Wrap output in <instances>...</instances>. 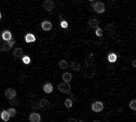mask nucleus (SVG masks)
<instances>
[{
	"instance_id": "f257e3e1",
	"label": "nucleus",
	"mask_w": 136,
	"mask_h": 122,
	"mask_svg": "<svg viewBox=\"0 0 136 122\" xmlns=\"http://www.w3.org/2000/svg\"><path fill=\"white\" fill-rule=\"evenodd\" d=\"M93 10L98 14H102L105 12L106 8H105V5L103 3H102L101 1H97L93 5Z\"/></svg>"
},
{
	"instance_id": "f03ea898",
	"label": "nucleus",
	"mask_w": 136,
	"mask_h": 122,
	"mask_svg": "<svg viewBox=\"0 0 136 122\" xmlns=\"http://www.w3.org/2000/svg\"><path fill=\"white\" fill-rule=\"evenodd\" d=\"M57 88L61 92L68 94L71 90V85L69 83H65V82L60 83L57 86Z\"/></svg>"
},
{
	"instance_id": "7ed1b4c3",
	"label": "nucleus",
	"mask_w": 136,
	"mask_h": 122,
	"mask_svg": "<svg viewBox=\"0 0 136 122\" xmlns=\"http://www.w3.org/2000/svg\"><path fill=\"white\" fill-rule=\"evenodd\" d=\"M103 109H104V105L100 101H96L91 105V109L95 113L101 112Z\"/></svg>"
},
{
	"instance_id": "20e7f679",
	"label": "nucleus",
	"mask_w": 136,
	"mask_h": 122,
	"mask_svg": "<svg viewBox=\"0 0 136 122\" xmlns=\"http://www.w3.org/2000/svg\"><path fill=\"white\" fill-rule=\"evenodd\" d=\"M4 94L6 97L7 98H8L9 100H11L12 98H14L17 95V92L12 88H8L7 90H6Z\"/></svg>"
},
{
	"instance_id": "39448f33",
	"label": "nucleus",
	"mask_w": 136,
	"mask_h": 122,
	"mask_svg": "<svg viewBox=\"0 0 136 122\" xmlns=\"http://www.w3.org/2000/svg\"><path fill=\"white\" fill-rule=\"evenodd\" d=\"M44 8L48 12H51L55 8V4L51 0H46L44 3Z\"/></svg>"
},
{
	"instance_id": "423d86ee",
	"label": "nucleus",
	"mask_w": 136,
	"mask_h": 122,
	"mask_svg": "<svg viewBox=\"0 0 136 122\" xmlns=\"http://www.w3.org/2000/svg\"><path fill=\"white\" fill-rule=\"evenodd\" d=\"M14 43H15L14 41H10V42L5 43L2 46V47H1V50L6 52H8L9 51L12 49V48L13 45L14 44Z\"/></svg>"
},
{
	"instance_id": "0eeeda50",
	"label": "nucleus",
	"mask_w": 136,
	"mask_h": 122,
	"mask_svg": "<svg viewBox=\"0 0 136 122\" xmlns=\"http://www.w3.org/2000/svg\"><path fill=\"white\" fill-rule=\"evenodd\" d=\"M29 121L30 122H40L41 116L37 113H33L29 115Z\"/></svg>"
},
{
	"instance_id": "6e6552de",
	"label": "nucleus",
	"mask_w": 136,
	"mask_h": 122,
	"mask_svg": "<svg viewBox=\"0 0 136 122\" xmlns=\"http://www.w3.org/2000/svg\"><path fill=\"white\" fill-rule=\"evenodd\" d=\"M42 28L45 31H49L52 28V24L51 23V22L48 21H44L42 23Z\"/></svg>"
},
{
	"instance_id": "1a4fd4ad",
	"label": "nucleus",
	"mask_w": 136,
	"mask_h": 122,
	"mask_svg": "<svg viewBox=\"0 0 136 122\" xmlns=\"http://www.w3.org/2000/svg\"><path fill=\"white\" fill-rule=\"evenodd\" d=\"M23 54V50L21 48H17L13 51V56L16 58H21Z\"/></svg>"
},
{
	"instance_id": "9d476101",
	"label": "nucleus",
	"mask_w": 136,
	"mask_h": 122,
	"mask_svg": "<svg viewBox=\"0 0 136 122\" xmlns=\"http://www.w3.org/2000/svg\"><path fill=\"white\" fill-rule=\"evenodd\" d=\"M2 38L5 41H7V42H10L11 41L12 39V33L10 31H5L2 33Z\"/></svg>"
},
{
	"instance_id": "9b49d317",
	"label": "nucleus",
	"mask_w": 136,
	"mask_h": 122,
	"mask_svg": "<svg viewBox=\"0 0 136 122\" xmlns=\"http://www.w3.org/2000/svg\"><path fill=\"white\" fill-rule=\"evenodd\" d=\"M62 79L64 81V82L69 83L72 80V75L70 73H69V72L64 73L63 74V75H62Z\"/></svg>"
},
{
	"instance_id": "f8f14e48",
	"label": "nucleus",
	"mask_w": 136,
	"mask_h": 122,
	"mask_svg": "<svg viewBox=\"0 0 136 122\" xmlns=\"http://www.w3.org/2000/svg\"><path fill=\"white\" fill-rule=\"evenodd\" d=\"M53 85H52V84L51 83H47L46 84L44 85L43 87V90L47 94H49V93H51L52 91H53Z\"/></svg>"
},
{
	"instance_id": "ddd939ff",
	"label": "nucleus",
	"mask_w": 136,
	"mask_h": 122,
	"mask_svg": "<svg viewBox=\"0 0 136 122\" xmlns=\"http://www.w3.org/2000/svg\"><path fill=\"white\" fill-rule=\"evenodd\" d=\"M25 39V42L27 43L34 42L35 41V37L34 34L32 33L27 34Z\"/></svg>"
},
{
	"instance_id": "4468645a",
	"label": "nucleus",
	"mask_w": 136,
	"mask_h": 122,
	"mask_svg": "<svg viewBox=\"0 0 136 122\" xmlns=\"http://www.w3.org/2000/svg\"><path fill=\"white\" fill-rule=\"evenodd\" d=\"M1 118L2 119L3 121L6 122H8L9 119H10V116L8 112L7 111H3L1 112Z\"/></svg>"
},
{
	"instance_id": "2eb2a0df",
	"label": "nucleus",
	"mask_w": 136,
	"mask_h": 122,
	"mask_svg": "<svg viewBox=\"0 0 136 122\" xmlns=\"http://www.w3.org/2000/svg\"><path fill=\"white\" fill-rule=\"evenodd\" d=\"M88 23H89L90 27H93V28H96V27H97L98 25H99V22H98L97 20L95 19V18H91V19H89Z\"/></svg>"
},
{
	"instance_id": "dca6fc26",
	"label": "nucleus",
	"mask_w": 136,
	"mask_h": 122,
	"mask_svg": "<svg viewBox=\"0 0 136 122\" xmlns=\"http://www.w3.org/2000/svg\"><path fill=\"white\" fill-rule=\"evenodd\" d=\"M59 66L61 69H66L68 67V63L65 60H61L59 63Z\"/></svg>"
},
{
	"instance_id": "f3484780",
	"label": "nucleus",
	"mask_w": 136,
	"mask_h": 122,
	"mask_svg": "<svg viewBox=\"0 0 136 122\" xmlns=\"http://www.w3.org/2000/svg\"><path fill=\"white\" fill-rule=\"evenodd\" d=\"M91 56H92V55L87 56L85 60V64L87 65V66H91V65H92L93 63V58L91 57Z\"/></svg>"
},
{
	"instance_id": "a211bd4d",
	"label": "nucleus",
	"mask_w": 136,
	"mask_h": 122,
	"mask_svg": "<svg viewBox=\"0 0 136 122\" xmlns=\"http://www.w3.org/2000/svg\"><path fill=\"white\" fill-rule=\"evenodd\" d=\"M108 59L109 62H110V63H115L117 60V56L116 54H115L114 53H111L108 55Z\"/></svg>"
},
{
	"instance_id": "6ab92c4d",
	"label": "nucleus",
	"mask_w": 136,
	"mask_h": 122,
	"mask_svg": "<svg viewBox=\"0 0 136 122\" xmlns=\"http://www.w3.org/2000/svg\"><path fill=\"white\" fill-rule=\"evenodd\" d=\"M71 67L74 71H79L80 69V64L76 62L73 61L71 63Z\"/></svg>"
},
{
	"instance_id": "aec40b11",
	"label": "nucleus",
	"mask_w": 136,
	"mask_h": 122,
	"mask_svg": "<svg viewBox=\"0 0 136 122\" xmlns=\"http://www.w3.org/2000/svg\"><path fill=\"white\" fill-rule=\"evenodd\" d=\"M10 104L14 106H18L20 105V102L16 98H12V99L10 100Z\"/></svg>"
},
{
	"instance_id": "412c9836",
	"label": "nucleus",
	"mask_w": 136,
	"mask_h": 122,
	"mask_svg": "<svg viewBox=\"0 0 136 122\" xmlns=\"http://www.w3.org/2000/svg\"><path fill=\"white\" fill-rule=\"evenodd\" d=\"M7 111L8 112L10 117H14L17 115V111H16V109H14V108H10Z\"/></svg>"
},
{
	"instance_id": "4be33fe9",
	"label": "nucleus",
	"mask_w": 136,
	"mask_h": 122,
	"mask_svg": "<svg viewBox=\"0 0 136 122\" xmlns=\"http://www.w3.org/2000/svg\"><path fill=\"white\" fill-rule=\"evenodd\" d=\"M27 77L24 74H23L21 77H18V81L21 84H25L27 82Z\"/></svg>"
},
{
	"instance_id": "5701e85b",
	"label": "nucleus",
	"mask_w": 136,
	"mask_h": 122,
	"mask_svg": "<svg viewBox=\"0 0 136 122\" xmlns=\"http://www.w3.org/2000/svg\"><path fill=\"white\" fill-rule=\"evenodd\" d=\"M73 105V102L71 99L69 98H67L65 101V106L67 108H71Z\"/></svg>"
},
{
	"instance_id": "b1692460",
	"label": "nucleus",
	"mask_w": 136,
	"mask_h": 122,
	"mask_svg": "<svg viewBox=\"0 0 136 122\" xmlns=\"http://www.w3.org/2000/svg\"><path fill=\"white\" fill-rule=\"evenodd\" d=\"M129 107L133 111H136V100H132L129 103Z\"/></svg>"
},
{
	"instance_id": "393cba45",
	"label": "nucleus",
	"mask_w": 136,
	"mask_h": 122,
	"mask_svg": "<svg viewBox=\"0 0 136 122\" xmlns=\"http://www.w3.org/2000/svg\"><path fill=\"white\" fill-rule=\"evenodd\" d=\"M95 34H96V35L99 37H102V36H103V31L101 28H97V29L95 31Z\"/></svg>"
},
{
	"instance_id": "a878e982",
	"label": "nucleus",
	"mask_w": 136,
	"mask_h": 122,
	"mask_svg": "<svg viewBox=\"0 0 136 122\" xmlns=\"http://www.w3.org/2000/svg\"><path fill=\"white\" fill-rule=\"evenodd\" d=\"M22 60H23V62L24 63L26 64H27L30 63V62H31V58H30L28 56H25L24 57L22 58Z\"/></svg>"
},
{
	"instance_id": "bb28decb",
	"label": "nucleus",
	"mask_w": 136,
	"mask_h": 122,
	"mask_svg": "<svg viewBox=\"0 0 136 122\" xmlns=\"http://www.w3.org/2000/svg\"><path fill=\"white\" fill-rule=\"evenodd\" d=\"M61 27L62 28H63V29H66V28H68V22L65 21H61Z\"/></svg>"
},
{
	"instance_id": "cd10ccee",
	"label": "nucleus",
	"mask_w": 136,
	"mask_h": 122,
	"mask_svg": "<svg viewBox=\"0 0 136 122\" xmlns=\"http://www.w3.org/2000/svg\"><path fill=\"white\" fill-rule=\"evenodd\" d=\"M68 122H78V121H77L76 119H75V118H71V119H69V120H68Z\"/></svg>"
},
{
	"instance_id": "c85d7f7f",
	"label": "nucleus",
	"mask_w": 136,
	"mask_h": 122,
	"mask_svg": "<svg viewBox=\"0 0 136 122\" xmlns=\"http://www.w3.org/2000/svg\"><path fill=\"white\" fill-rule=\"evenodd\" d=\"M132 66L134 68H136V60H134L132 62Z\"/></svg>"
},
{
	"instance_id": "c756f323",
	"label": "nucleus",
	"mask_w": 136,
	"mask_h": 122,
	"mask_svg": "<svg viewBox=\"0 0 136 122\" xmlns=\"http://www.w3.org/2000/svg\"><path fill=\"white\" fill-rule=\"evenodd\" d=\"M93 122H101V121H99V120H97V119H96V120H94Z\"/></svg>"
},
{
	"instance_id": "7c9ffc66",
	"label": "nucleus",
	"mask_w": 136,
	"mask_h": 122,
	"mask_svg": "<svg viewBox=\"0 0 136 122\" xmlns=\"http://www.w3.org/2000/svg\"><path fill=\"white\" fill-rule=\"evenodd\" d=\"M79 122H86L84 121V120H80V121H79Z\"/></svg>"
}]
</instances>
